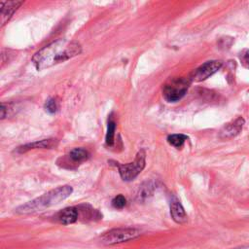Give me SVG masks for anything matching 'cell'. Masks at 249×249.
<instances>
[{"instance_id": "cell-1", "label": "cell", "mask_w": 249, "mask_h": 249, "mask_svg": "<svg viewBox=\"0 0 249 249\" xmlns=\"http://www.w3.org/2000/svg\"><path fill=\"white\" fill-rule=\"evenodd\" d=\"M81 52L82 47L77 41L57 39L36 52L32 56V62L37 70H43L64 62Z\"/></svg>"}, {"instance_id": "cell-2", "label": "cell", "mask_w": 249, "mask_h": 249, "mask_svg": "<svg viewBox=\"0 0 249 249\" xmlns=\"http://www.w3.org/2000/svg\"><path fill=\"white\" fill-rule=\"evenodd\" d=\"M73 193V188L69 185H63L56 187L46 194L38 196L31 201H28L18 208H16V213L18 214H32L39 211H43L44 209L55 205L68 196H71Z\"/></svg>"}, {"instance_id": "cell-3", "label": "cell", "mask_w": 249, "mask_h": 249, "mask_svg": "<svg viewBox=\"0 0 249 249\" xmlns=\"http://www.w3.org/2000/svg\"><path fill=\"white\" fill-rule=\"evenodd\" d=\"M192 81L190 78L174 77L162 87V96L167 102L179 101L187 92Z\"/></svg>"}, {"instance_id": "cell-4", "label": "cell", "mask_w": 249, "mask_h": 249, "mask_svg": "<svg viewBox=\"0 0 249 249\" xmlns=\"http://www.w3.org/2000/svg\"><path fill=\"white\" fill-rule=\"evenodd\" d=\"M141 235V231L134 228H117L104 232L100 236L101 243L105 245H115L133 240Z\"/></svg>"}, {"instance_id": "cell-5", "label": "cell", "mask_w": 249, "mask_h": 249, "mask_svg": "<svg viewBox=\"0 0 249 249\" xmlns=\"http://www.w3.org/2000/svg\"><path fill=\"white\" fill-rule=\"evenodd\" d=\"M115 163V165L119 169V173L122 179L124 181H131L135 179L144 169L146 165V153L142 149L136 154V157L133 161L128 163Z\"/></svg>"}, {"instance_id": "cell-6", "label": "cell", "mask_w": 249, "mask_h": 249, "mask_svg": "<svg viewBox=\"0 0 249 249\" xmlns=\"http://www.w3.org/2000/svg\"><path fill=\"white\" fill-rule=\"evenodd\" d=\"M222 66V62L219 60H210L201 64L196 68L190 75L192 82H201L216 73Z\"/></svg>"}, {"instance_id": "cell-7", "label": "cell", "mask_w": 249, "mask_h": 249, "mask_svg": "<svg viewBox=\"0 0 249 249\" xmlns=\"http://www.w3.org/2000/svg\"><path fill=\"white\" fill-rule=\"evenodd\" d=\"M22 1H1L0 2V22L4 26L12 18L14 13L22 4Z\"/></svg>"}, {"instance_id": "cell-8", "label": "cell", "mask_w": 249, "mask_h": 249, "mask_svg": "<svg viewBox=\"0 0 249 249\" xmlns=\"http://www.w3.org/2000/svg\"><path fill=\"white\" fill-rule=\"evenodd\" d=\"M243 124H244L243 118L241 117L236 118L234 121H231V123H228L223 126V128L220 131V137L222 139H230L236 136L241 131Z\"/></svg>"}, {"instance_id": "cell-9", "label": "cell", "mask_w": 249, "mask_h": 249, "mask_svg": "<svg viewBox=\"0 0 249 249\" xmlns=\"http://www.w3.org/2000/svg\"><path fill=\"white\" fill-rule=\"evenodd\" d=\"M58 145V141L56 139L51 138V139H43V140H38L32 143L24 144L22 146H19L17 148L16 152L17 153H24L29 150H34V149H53L55 148Z\"/></svg>"}, {"instance_id": "cell-10", "label": "cell", "mask_w": 249, "mask_h": 249, "mask_svg": "<svg viewBox=\"0 0 249 249\" xmlns=\"http://www.w3.org/2000/svg\"><path fill=\"white\" fill-rule=\"evenodd\" d=\"M79 209L75 206L66 207L56 213L55 219L62 225H71L78 221Z\"/></svg>"}, {"instance_id": "cell-11", "label": "cell", "mask_w": 249, "mask_h": 249, "mask_svg": "<svg viewBox=\"0 0 249 249\" xmlns=\"http://www.w3.org/2000/svg\"><path fill=\"white\" fill-rule=\"evenodd\" d=\"M170 215L177 224H185L188 221V215L181 202L173 196L170 200Z\"/></svg>"}, {"instance_id": "cell-12", "label": "cell", "mask_w": 249, "mask_h": 249, "mask_svg": "<svg viewBox=\"0 0 249 249\" xmlns=\"http://www.w3.org/2000/svg\"><path fill=\"white\" fill-rule=\"evenodd\" d=\"M154 191H155V185L153 184V182L147 181L143 183L141 186H139L138 192L136 194V199L138 201H144L153 196Z\"/></svg>"}, {"instance_id": "cell-13", "label": "cell", "mask_w": 249, "mask_h": 249, "mask_svg": "<svg viewBox=\"0 0 249 249\" xmlns=\"http://www.w3.org/2000/svg\"><path fill=\"white\" fill-rule=\"evenodd\" d=\"M68 158L74 162V163H81L85 160H87L89 158V152L84 149V148H74L72 149L69 154H68Z\"/></svg>"}, {"instance_id": "cell-14", "label": "cell", "mask_w": 249, "mask_h": 249, "mask_svg": "<svg viewBox=\"0 0 249 249\" xmlns=\"http://www.w3.org/2000/svg\"><path fill=\"white\" fill-rule=\"evenodd\" d=\"M188 139V136L185 134H171L167 137V142L172 145L173 147L179 149L181 148L184 143L186 142V140Z\"/></svg>"}, {"instance_id": "cell-15", "label": "cell", "mask_w": 249, "mask_h": 249, "mask_svg": "<svg viewBox=\"0 0 249 249\" xmlns=\"http://www.w3.org/2000/svg\"><path fill=\"white\" fill-rule=\"evenodd\" d=\"M115 131H116V123L114 121H109L108 125H107V132H106V136H105L106 144L108 146H112L114 144Z\"/></svg>"}, {"instance_id": "cell-16", "label": "cell", "mask_w": 249, "mask_h": 249, "mask_svg": "<svg viewBox=\"0 0 249 249\" xmlns=\"http://www.w3.org/2000/svg\"><path fill=\"white\" fill-rule=\"evenodd\" d=\"M126 204V199L123 195H118L112 199V206L116 209H123Z\"/></svg>"}, {"instance_id": "cell-17", "label": "cell", "mask_w": 249, "mask_h": 249, "mask_svg": "<svg viewBox=\"0 0 249 249\" xmlns=\"http://www.w3.org/2000/svg\"><path fill=\"white\" fill-rule=\"evenodd\" d=\"M239 59H240L241 64H242L245 68L249 69V49H245V50H243V51L240 53V54H239Z\"/></svg>"}, {"instance_id": "cell-18", "label": "cell", "mask_w": 249, "mask_h": 249, "mask_svg": "<svg viewBox=\"0 0 249 249\" xmlns=\"http://www.w3.org/2000/svg\"><path fill=\"white\" fill-rule=\"evenodd\" d=\"M45 109L47 112L53 114L56 111L57 109V105H56V101L53 99V98H50L46 101L45 103Z\"/></svg>"}, {"instance_id": "cell-19", "label": "cell", "mask_w": 249, "mask_h": 249, "mask_svg": "<svg viewBox=\"0 0 249 249\" xmlns=\"http://www.w3.org/2000/svg\"><path fill=\"white\" fill-rule=\"evenodd\" d=\"M233 249H249V245H245V246H240V247H236Z\"/></svg>"}]
</instances>
